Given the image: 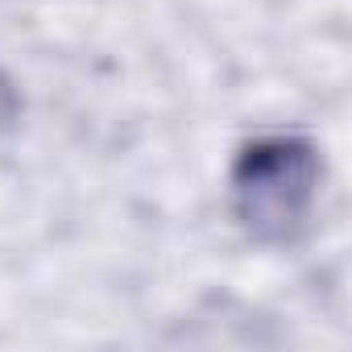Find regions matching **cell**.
Wrapping results in <instances>:
<instances>
[{
    "instance_id": "6da1fadb",
    "label": "cell",
    "mask_w": 352,
    "mask_h": 352,
    "mask_svg": "<svg viewBox=\"0 0 352 352\" xmlns=\"http://www.w3.org/2000/svg\"><path fill=\"white\" fill-rule=\"evenodd\" d=\"M323 149L307 133H257L228 170V204L257 245H294L319 208Z\"/></svg>"
}]
</instances>
